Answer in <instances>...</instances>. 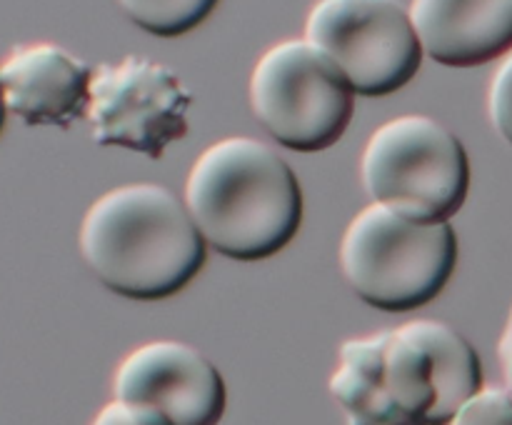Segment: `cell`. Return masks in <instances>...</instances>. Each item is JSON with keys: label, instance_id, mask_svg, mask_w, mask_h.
<instances>
[{"label": "cell", "instance_id": "11", "mask_svg": "<svg viewBox=\"0 0 512 425\" xmlns=\"http://www.w3.org/2000/svg\"><path fill=\"white\" fill-rule=\"evenodd\" d=\"M425 55L448 68H478L512 53V0H413Z\"/></svg>", "mask_w": 512, "mask_h": 425}, {"label": "cell", "instance_id": "8", "mask_svg": "<svg viewBox=\"0 0 512 425\" xmlns=\"http://www.w3.org/2000/svg\"><path fill=\"white\" fill-rule=\"evenodd\" d=\"M190 105L193 93L183 80L143 55H125L93 70L88 120L98 145L163 158L165 148L188 133Z\"/></svg>", "mask_w": 512, "mask_h": 425}, {"label": "cell", "instance_id": "14", "mask_svg": "<svg viewBox=\"0 0 512 425\" xmlns=\"http://www.w3.org/2000/svg\"><path fill=\"white\" fill-rule=\"evenodd\" d=\"M488 115L500 138L512 145V53L505 55L490 80Z\"/></svg>", "mask_w": 512, "mask_h": 425}, {"label": "cell", "instance_id": "16", "mask_svg": "<svg viewBox=\"0 0 512 425\" xmlns=\"http://www.w3.org/2000/svg\"><path fill=\"white\" fill-rule=\"evenodd\" d=\"M498 358H500V368H503L505 388H508L510 393H512V308H510L508 323H505L503 335H500Z\"/></svg>", "mask_w": 512, "mask_h": 425}, {"label": "cell", "instance_id": "6", "mask_svg": "<svg viewBox=\"0 0 512 425\" xmlns=\"http://www.w3.org/2000/svg\"><path fill=\"white\" fill-rule=\"evenodd\" d=\"M255 118L295 153H320L338 143L355 113V90L338 65L305 38L270 45L250 75Z\"/></svg>", "mask_w": 512, "mask_h": 425}, {"label": "cell", "instance_id": "9", "mask_svg": "<svg viewBox=\"0 0 512 425\" xmlns=\"http://www.w3.org/2000/svg\"><path fill=\"white\" fill-rule=\"evenodd\" d=\"M113 395L153 408L170 425H218L228 405L220 370L183 340H150L130 350L115 368Z\"/></svg>", "mask_w": 512, "mask_h": 425}, {"label": "cell", "instance_id": "4", "mask_svg": "<svg viewBox=\"0 0 512 425\" xmlns=\"http://www.w3.org/2000/svg\"><path fill=\"white\" fill-rule=\"evenodd\" d=\"M450 223H415L380 203L360 210L340 240V270L363 303L410 313L433 303L458 268Z\"/></svg>", "mask_w": 512, "mask_h": 425}, {"label": "cell", "instance_id": "2", "mask_svg": "<svg viewBox=\"0 0 512 425\" xmlns=\"http://www.w3.org/2000/svg\"><path fill=\"white\" fill-rule=\"evenodd\" d=\"M78 245L110 293L143 303L178 295L208 260L185 203L158 183L118 185L93 200Z\"/></svg>", "mask_w": 512, "mask_h": 425}, {"label": "cell", "instance_id": "5", "mask_svg": "<svg viewBox=\"0 0 512 425\" xmlns=\"http://www.w3.org/2000/svg\"><path fill=\"white\" fill-rule=\"evenodd\" d=\"M360 180L373 203L415 223H450L468 200L470 160L440 120L398 115L365 143Z\"/></svg>", "mask_w": 512, "mask_h": 425}, {"label": "cell", "instance_id": "7", "mask_svg": "<svg viewBox=\"0 0 512 425\" xmlns=\"http://www.w3.org/2000/svg\"><path fill=\"white\" fill-rule=\"evenodd\" d=\"M305 40L340 68L355 95L385 98L418 75L423 45L400 0H318Z\"/></svg>", "mask_w": 512, "mask_h": 425}, {"label": "cell", "instance_id": "15", "mask_svg": "<svg viewBox=\"0 0 512 425\" xmlns=\"http://www.w3.org/2000/svg\"><path fill=\"white\" fill-rule=\"evenodd\" d=\"M90 425H170L168 420L153 408L145 405H130L123 400H110L98 410Z\"/></svg>", "mask_w": 512, "mask_h": 425}, {"label": "cell", "instance_id": "17", "mask_svg": "<svg viewBox=\"0 0 512 425\" xmlns=\"http://www.w3.org/2000/svg\"><path fill=\"white\" fill-rule=\"evenodd\" d=\"M5 125V100H3V88H0V130Z\"/></svg>", "mask_w": 512, "mask_h": 425}, {"label": "cell", "instance_id": "12", "mask_svg": "<svg viewBox=\"0 0 512 425\" xmlns=\"http://www.w3.org/2000/svg\"><path fill=\"white\" fill-rule=\"evenodd\" d=\"M220 0H118L140 30L158 38H180L210 18Z\"/></svg>", "mask_w": 512, "mask_h": 425}, {"label": "cell", "instance_id": "10", "mask_svg": "<svg viewBox=\"0 0 512 425\" xmlns=\"http://www.w3.org/2000/svg\"><path fill=\"white\" fill-rule=\"evenodd\" d=\"M93 70L55 43L15 45L0 60L5 110L25 125L70 128L88 118Z\"/></svg>", "mask_w": 512, "mask_h": 425}, {"label": "cell", "instance_id": "1", "mask_svg": "<svg viewBox=\"0 0 512 425\" xmlns=\"http://www.w3.org/2000/svg\"><path fill=\"white\" fill-rule=\"evenodd\" d=\"M480 390L473 343L428 318L343 340L330 375L348 425H448Z\"/></svg>", "mask_w": 512, "mask_h": 425}, {"label": "cell", "instance_id": "3", "mask_svg": "<svg viewBox=\"0 0 512 425\" xmlns=\"http://www.w3.org/2000/svg\"><path fill=\"white\" fill-rule=\"evenodd\" d=\"M183 203L215 253L240 263L278 255L303 223L298 175L268 143L230 135L190 168Z\"/></svg>", "mask_w": 512, "mask_h": 425}, {"label": "cell", "instance_id": "13", "mask_svg": "<svg viewBox=\"0 0 512 425\" xmlns=\"http://www.w3.org/2000/svg\"><path fill=\"white\" fill-rule=\"evenodd\" d=\"M448 425H512V393L508 388H483Z\"/></svg>", "mask_w": 512, "mask_h": 425}]
</instances>
